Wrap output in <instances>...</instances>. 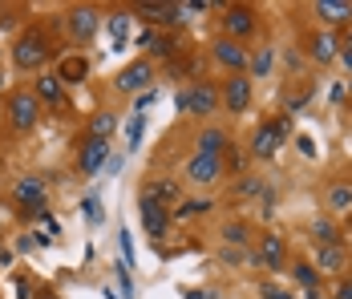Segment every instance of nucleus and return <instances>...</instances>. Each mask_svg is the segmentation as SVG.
<instances>
[{
	"label": "nucleus",
	"instance_id": "f257e3e1",
	"mask_svg": "<svg viewBox=\"0 0 352 299\" xmlns=\"http://www.w3.org/2000/svg\"><path fill=\"white\" fill-rule=\"evenodd\" d=\"M8 53H12V69H16V73H45L49 57H53V41L45 36V29L29 25L25 33L12 41Z\"/></svg>",
	"mask_w": 352,
	"mask_h": 299
},
{
	"label": "nucleus",
	"instance_id": "f03ea898",
	"mask_svg": "<svg viewBox=\"0 0 352 299\" xmlns=\"http://www.w3.org/2000/svg\"><path fill=\"white\" fill-rule=\"evenodd\" d=\"M4 113H8L12 133H33L36 122H41V101H36L33 89H12V93H8V105H4Z\"/></svg>",
	"mask_w": 352,
	"mask_h": 299
},
{
	"label": "nucleus",
	"instance_id": "7ed1b4c3",
	"mask_svg": "<svg viewBox=\"0 0 352 299\" xmlns=\"http://www.w3.org/2000/svg\"><path fill=\"white\" fill-rule=\"evenodd\" d=\"M12 202L21 206L25 219H29V214H45V210H49V186H45V178H41V174H21V178L12 182Z\"/></svg>",
	"mask_w": 352,
	"mask_h": 299
},
{
	"label": "nucleus",
	"instance_id": "20e7f679",
	"mask_svg": "<svg viewBox=\"0 0 352 299\" xmlns=\"http://www.w3.org/2000/svg\"><path fill=\"white\" fill-rule=\"evenodd\" d=\"M287 133H292V118H272V122H263L259 130L251 133V154H255V158H276L280 146L287 142Z\"/></svg>",
	"mask_w": 352,
	"mask_h": 299
},
{
	"label": "nucleus",
	"instance_id": "39448f33",
	"mask_svg": "<svg viewBox=\"0 0 352 299\" xmlns=\"http://www.w3.org/2000/svg\"><path fill=\"white\" fill-rule=\"evenodd\" d=\"M98 29H102V12L94 4H73V8H65V33H69V41L89 45L98 36Z\"/></svg>",
	"mask_w": 352,
	"mask_h": 299
},
{
	"label": "nucleus",
	"instance_id": "423d86ee",
	"mask_svg": "<svg viewBox=\"0 0 352 299\" xmlns=\"http://www.w3.org/2000/svg\"><path fill=\"white\" fill-rule=\"evenodd\" d=\"M138 210H142V227H146V234L154 239V247L162 251V239H166V231H170V206H162L158 199H150V195H138Z\"/></svg>",
	"mask_w": 352,
	"mask_h": 299
},
{
	"label": "nucleus",
	"instance_id": "0eeeda50",
	"mask_svg": "<svg viewBox=\"0 0 352 299\" xmlns=\"http://www.w3.org/2000/svg\"><path fill=\"white\" fill-rule=\"evenodd\" d=\"M219 25H223L227 41H243V36L259 33V16H255V8H247V4H227L223 16H219Z\"/></svg>",
	"mask_w": 352,
	"mask_h": 299
},
{
	"label": "nucleus",
	"instance_id": "6e6552de",
	"mask_svg": "<svg viewBox=\"0 0 352 299\" xmlns=\"http://www.w3.org/2000/svg\"><path fill=\"white\" fill-rule=\"evenodd\" d=\"M150 81H154V61H150V57H138V61H130V65L118 73L113 89H118V93H146Z\"/></svg>",
	"mask_w": 352,
	"mask_h": 299
},
{
	"label": "nucleus",
	"instance_id": "1a4fd4ad",
	"mask_svg": "<svg viewBox=\"0 0 352 299\" xmlns=\"http://www.w3.org/2000/svg\"><path fill=\"white\" fill-rule=\"evenodd\" d=\"M182 98H186V113H195V118H211V113H219V105H223V93L214 89L211 81L190 85Z\"/></svg>",
	"mask_w": 352,
	"mask_h": 299
},
{
	"label": "nucleus",
	"instance_id": "9d476101",
	"mask_svg": "<svg viewBox=\"0 0 352 299\" xmlns=\"http://www.w3.org/2000/svg\"><path fill=\"white\" fill-rule=\"evenodd\" d=\"M106 162H109V142H102V137H85V142L77 146V170H81V178H94Z\"/></svg>",
	"mask_w": 352,
	"mask_h": 299
},
{
	"label": "nucleus",
	"instance_id": "9b49d317",
	"mask_svg": "<svg viewBox=\"0 0 352 299\" xmlns=\"http://www.w3.org/2000/svg\"><path fill=\"white\" fill-rule=\"evenodd\" d=\"M186 178L195 186H214L223 178V158H207V154H190L186 158Z\"/></svg>",
	"mask_w": 352,
	"mask_h": 299
},
{
	"label": "nucleus",
	"instance_id": "f8f14e48",
	"mask_svg": "<svg viewBox=\"0 0 352 299\" xmlns=\"http://www.w3.org/2000/svg\"><path fill=\"white\" fill-rule=\"evenodd\" d=\"M219 93L227 101V113H247V105H251V77L247 73H231L227 89H219Z\"/></svg>",
	"mask_w": 352,
	"mask_h": 299
},
{
	"label": "nucleus",
	"instance_id": "ddd939ff",
	"mask_svg": "<svg viewBox=\"0 0 352 299\" xmlns=\"http://www.w3.org/2000/svg\"><path fill=\"white\" fill-rule=\"evenodd\" d=\"M211 49H214V61L227 65V69H235V73H243L247 61H251V53H247L243 45H239V41H227V36H219Z\"/></svg>",
	"mask_w": 352,
	"mask_h": 299
},
{
	"label": "nucleus",
	"instance_id": "4468645a",
	"mask_svg": "<svg viewBox=\"0 0 352 299\" xmlns=\"http://www.w3.org/2000/svg\"><path fill=\"white\" fill-rule=\"evenodd\" d=\"M283 259H287L283 239H280V234H263V239H259V247H255V263L267 267V271H280Z\"/></svg>",
	"mask_w": 352,
	"mask_h": 299
},
{
	"label": "nucleus",
	"instance_id": "2eb2a0df",
	"mask_svg": "<svg viewBox=\"0 0 352 299\" xmlns=\"http://www.w3.org/2000/svg\"><path fill=\"white\" fill-rule=\"evenodd\" d=\"M33 93H36L41 105H61V101H65V85H61V77H57V73H36Z\"/></svg>",
	"mask_w": 352,
	"mask_h": 299
},
{
	"label": "nucleus",
	"instance_id": "dca6fc26",
	"mask_svg": "<svg viewBox=\"0 0 352 299\" xmlns=\"http://www.w3.org/2000/svg\"><path fill=\"white\" fill-rule=\"evenodd\" d=\"M308 57H312L316 65L336 61V57H340V41H336L332 33H312L308 36Z\"/></svg>",
	"mask_w": 352,
	"mask_h": 299
},
{
	"label": "nucleus",
	"instance_id": "f3484780",
	"mask_svg": "<svg viewBox=\"0 0 352 299\" xmlns=\"http://www.w3.org/2000/svg\"><path fill=\"white\" fill-rule=\"evenodd\" d=\"M312 12H316L324 25H352V4L349 0H316Z\"/></svg>",
	"mask_w": 352,
	"mask_h": 299
},
{
	"label": "nucleus",
	"instance_id": "a211bd4d",
	"mask_svg": "<svg viewBox=\"0 0 352 299\" xmlns=\"http://www.w3.org/2000/svg\"><path fill=\"white\" fill-rule=\"evenodd\" d=\"M134 12H138L142 21H150V25H162V29L182 25L178 21V4H134Z\"/></svg>",
	"mask_w": 352,
	"mask_h": 299
},
{
	"label": "nucleus",
	"instance_id": "6ab92c4d",
	"mask_svg": "<svg viewBox=\"0 0 352 299\" xmlns=\"http://www.w3.org/2000/svg\"><path fill=\"white\" fill-rule=\"evenodd\" d=\"M316 267L320 271H344L349 267V251H344V243H336V247H316Z\"/></svg>",
	"mask_w": 352,
	"mask_h": 299
},
{
	"label": "nucleus",
	"instance_id": "aec40b11",
	"mask_svg": "<svg viewBox=\"0 0 352 299\" xmlns=\"http://www.w3.org/2000/svg\"><path fill=\"white\" fill-rule=\"evenodd\" d=\"M199 150L195 154H207V158H219L223 154V146H231V137H227V130H219V126H211V130L199 133V142H195Z\"/></svg>",
	"mask_w": 352,
	"mask_h": 299
},
{
	"label": "nucleus",
	"instance_id": "412c9836",
	"mask_svg": "<svg viewBox=\"0 0 352 299\" xmlns=\"http://www.w3.org/2000/svg\"><path fill=\"white\" fill-rule=\"evenodd\" d=\"M57 77H61V85H77V81L89 77V61H85V57H61Z\"/></svg>",
	"mask_w": 352,
	"mask_h": 299
},
{
	"label": "nucleus",
	"instance_id": "4be33fe9",
	"mask_svg": "<svg viewBox=\"0 0 352 299\" xmlns=\"http://www.w3.org/2000/svg\"><path fill=\"white\" fill-rule=\"evenodd\" d=\"M142 195H150V199H158L162 206H170V202H178V182L175 178H150L142 186Z\"/></svg>",
	"mask_w": 352,
	"mask_h": 299
},
{
	"label": "nucleus",
	"instance_id": "5701e85b",
	"mask_svg": "<svg viewBox=\"0 0 352 299\" xmlns=\"http://www.w3.org/2000/svg\"><path fill=\"white\" fill-rule=\"evenodd\" d=\"M324 202H328V210H332V214H349V210H352V186L332 182V186H328V195H324Z\"/></svg>",
	"mask_w": 352,
	"mask_h": 299
},
{
	"label": "nucleus",
	"instance_id": "b1692460",
	"mask_svg": "<svg viewBox=\"0 0 352 299\" xmlns=\"http://www.w3.org/2000/svg\"><path fill=\"white\" fill-rule=\"evenodd\" d=\"M214 202L211 199H182L175 210V219H199V214H211Z\"/></svg>",
	"mask_w": 352,
	"mask_h": 299
},
{
	"label": "nucleus",
	"instance_id": "393cba45",
	"mask_svg": "<svg viewBox=\"0 0 352 299\" xmlns=\"http://www.w3.org/2000/svg\"><path fill=\"white\" fill-rule=\"evenodd\" d=\"M308 101H312V81H304V85H300V89H296L292 98L283 101V118H292V113H300V109H304Z\"/></svg>",
	"mask_w": 352,
	"mask_h": 299
},
{
	"label": "nucleus",
	"instance_id": "a878e982",
	"mask_svg": "<svg viewBox=\"0 0 352 299\" xmlns=\"http://www.w3.org/2000/svg\"><path fill=\"white\" fill-rule=\"evenodd\" d=\"M312 239H316L320 247H336V243H340V231H336L328 219H316V223H312Z\"/></svg>",
	"mask_w": 352,
	"mask_h": 299
},
{
	"label": "nucleus",
	"instance_id": "bb28decb",
	"mask_svg": "<svg viewBox=\"0 0 352 299\" xmlns=\"http://www.w3.org/2000/svg\"><path fill=\"white\" fill-rule=\"evenodd\" d=\"M113 126H118V122H113V113H106V109H102V113H94V122H89V137H102V142H109Z\"/></svg>",
	"mask_w": 352,
	"mask_h": 299
},
{
	"label": "nucleus",
	"instance_id": "cd10ccee",
	"mask_svg": "<svg viewBox=\"0 0 352 299\" xmlns=\"http://www.w3.org/2000/svg\"><path fill=\"white\" fill-rule=\"evenodd\" d=\"M247 239H251L247 223H227V227H223V243H227V247H239V251H243Z\"/></svg>",
	"mask_w": 352,
	"mask_h": 299
},
{
	"label": "nucleus",
	"instance_id": "c85d7f7f",
	"mask_svg": "<svg viewBox=\"0 0 352 299\" xmlns=\"http://www.w3.org/2000/svg\"><path fill=\"white\" fill-rule=\"evenodd\" d=\"M292 275H296V283L300 287H308V291H316V283H320V271L312 263H296L292 267Z\"/></svg>",
	"mask_w": 352,
	"mask_h": 299
},
{
	"label": "nucleus",
	"instance_id": "c756f323",
	"mask_svg": "<svg viewBox=\"0 0 352 299\" xmlns=\"http://www.w3.org/2000/svg\"><path fill=\"white\" fill-rule=\"evenodd\" d=\"M272 61H276V53H272V49H259V53H251L247 69H251V73H259V77H267V73H272Z\"/></svg>",
	"mask_w": 352,
	"mask_h": 299
},
{
	"label": "nucleus",
	"instance_id": "7c9ffc66",
	"mask_svg": "<svg viewBox=\"0 0 352 299\" xmlns=\"http://www.w3.org/2000/svg\"><path fill=\"white\" fill-rule=\"evenodd\" d=\"M235 195H239V199H255V195H263V178H255V174H243V182L235 186Z\"/></svg>",
	"mask_w": 352,
	"mask_h": 299
},
{
	"label": "nucleus",
	"instance_id": "2f4dec72",
	"mask_svg": "<svg viewBox=\"0 0 352 299\" xmlns=\"http://www.w3.org/2000/svg\"><path fill=\"white\" fill-rule=\"evenodd\" d=\"M150 53H154V57H162V61H170V57L178 53L175 36H154V45H150Z\"/></svg>",
	"mask_w": 352,
	"mask_h": 299
},
{
	"label": "nucleus",
	"instance_id": "473e14b6",
	"mask_svg": "<svg viewBox=\"0 0 352 299\" xmlns=\"http://www.w3.org/2000/svg\"><path fill=\"white\" fill-rule=\"evenodd\" d=\"M126 29H130V16H126V12L109 16V33H113V45H118V49L126 45Z\"/></svg>",
	"mask_w": 352,
	"mask_h": 299
},
{
	"label": "nucleus",
	"instance_id": "72a5a7b5",
	"mask_svg": "<svg viewBox=\"0 0 352 299\" xmlns=\"http://www.w3.org/2000/svg\"><path fill=\"white\" fill-rule=\"evenodd\" d=\"M81 206H85V223H102V199H94V195H89Z\"/></svg>",
	"mask_w": 352,
	"mask_h": 299
},
{
	"label": "nucleus",
	"instance_id": "f704fd0d",
	"mask_svg": "<svg viewBox=\"0 0 352 299\" xmlns=\"http://www.w3.org/2000/svg\"><path fill=\"white\" fill-rule=\"evenodd\" d=\"M126 137H130V146H138V142H142V113L126 126Z\"/></svg>",
	"mask_w": 352,
	"mask_h": 299
},
{
	"label": "nucleus",
	"instance_id": "c9c22d12",
	"mask_svg": "<svg viewBox=\"0 0 352 299\" xmlns=\"http://www.w3.org/2000/svg\"><path fill=\"white\" fill-rule=\"evenodd\" d=\"M259 296H263V299H296V296H287V291H280V287H272V283H263V287H259Z\"/></svg>",
	"mask_w": 352,
	"mask_h": 299
},
{
	"label": "nucleus",
	"instance_id": "e433bc0d",
	"mask_svg": "<svg viewBox=\"0 0 352 299\" xmlns=\"http://www.w3.org/2000/svg\"><path fill=\"white\" fill-rule=\"evenodd\" d=\"M118 243H122V255L134 263V239H130V231H122V239H118Z\"/></svg>",
	"mask_w": 352,
	"mask_h": 299
},
{
	"label": "nucleus",
	"instance_id": "4c0bfd02",
	"mask_svg": "<svg viewBox=\"0 0 352 299\" xmlns=\"http://www.w3.org/2000/svg\"><path fill=\"white\" fill-rule=\"evenodd\" d=\"M150 101H154V89H146V93H142V98H138V105H134V113H142V109H146Z\"/></svg>",
	"mask_w": 352,
	"mask_h": 299
},
{
	"label": "nucleus",
	"instance_id": "58836bf2",
	"mask_svg": "<svg viewBox=\"0 0 352 299\" xmlns=\"http://www.w3.org/2000/svg\"><path fill=\"white\" fill-rule=\"evenodd\" d=\"M336 299H352V279H344V283L336 287Z\"/></svg>",
	"mask_w": 352,
	"mask_h": 299
},
{
	"label": "nucleus",
	"instance_id": "ea45409f",
	"mask_svg": "<svg viewBox=\"0 0 352 299\" xmlns=\"http://www.w3.org/2000/svg\"><path fill=\"white\" fill-rule=\"evenodd\" d=\"M340 61H344V69H349V77H352V53H349V49L340 53Z\"/></svg>",
	"mask_w": 352,
	"mask_h": 299
},
{
	"label": "nucleus",
	"instance_id": "a19ab883",
	"mask_svg": "<svg viewBox=\"0 0 352 299\" xmlns=\"http://www.w3.org/2000/svg\"><path fill=\"white\" fill-rule=\"evenodd\" d=\"M12 263V251H0V267H8Z\"/></svg>",
	"mask_w": 352,
	"mask_h": 299
},
{
	"label": "nucleus",
	"instance_id": "79ce46f5",
	"mask_svg": "<svg viewBox=\"0 0 352 299\" xmlns=\"http://www.w3.org/2000/svg\"><path fill=\"white\" fill-rule=\"evenodd\" d=\"M186 299H207L203 291H186Z\"/></svg>",
	"mask_w": 352,
	"mask_h": 299
},
{
	"label": "nucleus",
	"instance_id": "37998d69",
	"mask_svg": "<svg viewBox=\"0 0 352 299\" xmlns=\"http://www.w3.org/2000/svg\"><path fill=\"white\" fill-rule=\"evenodd\" d=\"M36 299H57V296H53V291H45V296H36Z\"/></svg>",
	"mask_w": 352,
	"mask_h": 299
},
{
	"label": "nucleus",
	"instance_id": "c03bdc74",
	"mask_svg": "<svg viewBox=\"0 0 352 299\" xmlns=\"http://www.w3.org/2000/svg\"><path fill=\"white\" fill-rule=\"evenodd\" d=\"M349 53H352V25H349Z\"/></svg>",
	"mask_w": 352,
	"mask_h": 299
},
{
	"label": "nucleus",
	"instance_id": "a18cd8bd",
	"mask_svg": "<svg viewBox=\"0 0 352 299\" xmlns=\"http://www.w3.org/2000/svg\"><path fill=\"white\" fill-rule=\"evenodd\" d=\"M349 93H352V77H349Z\"/></svg>",
	"mask_w": 352,
	"mask_h": 299
},
{
	"label": "nucleus",
	"instance_id": "49530a36",
	"mask_svg": "<svg viewBox=\"0 0 352 299\" xmlns=\"http://www.w3.org/2000/svg\"><path fill=\"white\" fill-rule=\"evenodd\" d=\"M0 227H4V223H0Z\"/></svg>",
	"mask_w": 352,
	"mask_h": 299
}]
</instances>
